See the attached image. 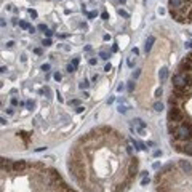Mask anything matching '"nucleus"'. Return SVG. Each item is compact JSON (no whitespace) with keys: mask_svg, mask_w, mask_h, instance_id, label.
Instances as JSON below:
<instances>
[{"mask_svg":"<svg viewBox=\"0 0 192 192\" xmlns=\"http://www.w3.org/2000/svg\"><path fill=\"white\" fill-rule=\"evenodd\" d=\"M136 173H138V159L133 157L131 162H130V165H128V176L133 178V176H136Z\"/></svg>","mask_w":192,"mask_h":192,"instance_id":"39448f33","label":"nucleus"},{"mask_svg":"<svg viewBox=\"0 0 192 192\" xmlns=\"http://www.w3.org/2000/svg\"><path fill=\"white\" fill-rule=\"evenodd\" d=\"M155 96H162V88H157V90H155Z\"/></svg>","mask_w":192,"mask_h":192,"instance_id":"c756f323","label":"nucleus"},{"mask_svg":"<svg viewBox=\"0 0 192 192\" xmlns=\"http://www.w3.org/2000/svg\"><path fill=\"white\" fill-rule=\"evenodd\" d=\"M11 106H18V99H16V98H13V99H11Z\"/></svg>","mask_w":192,"mask_h":192,"instance_id":"f704fd0d","label":"nucleus"},{"mask_svg":"<svg viewBox=\"0 0 192 192\" xmlns=\"http://www.w3.org/2000/svg\"><path fill=\"white\" fill-rule=\"evenodd\" d=\"M72 64H74V66L77 67V66H78V58H74V61H72Z\"/></svg>","mask_w":192,"mask_h":192,"instance_id":"a19ab883","label":"nucleus"},{"mask_svg":"<svg viewBox=\"0 0 192 192\" xmlns=\"http://www.w3.org/2000/svg\"><path fill=\"white\" fill-rule=\"evenodd\" d=\"M133 125H136L139 130H144V128H146V123H144L141 118H135V120H133Z\"/></svg>","mask_w":192,"mask_h":192,"instance_id":"9b49d317","label":"nucleus"},{"mask_svg":"<svg viewBox=\"0 0 192 192\" xmlns=\"http://www.w3.org/2000/svg\"><path fill=\"white\" fill-rule=\"evenodd\" d=\"M43 45H45V47H50V45H51V40H50V39H45V40H43Z\"/></svg>","mask_w":192,"mask_h":192,"instance_id":"393cba45","label":"nucleus"},{"mask_svg":"<svg viewBox=\"0 0 192 192\" xmlns=\"http://www.w3.org/2000/svg\"><path fill=\"white\" fill-rule=\"evenodd\" d=\"M112 69V66H111V64H106V67H104V70H106V72H109V70H111Z\"/></svg>","mask_w":192,"mask_h":192,"instance_id":"58836bf2","label":"nucleus"},{"mask_svg":"<svg viewBox=\"0 0 192 192\" xmlns=\"http://www.w3.org/2000/svg\"><path fill=\"white\" fill-rule=\"evenodd\" d=\"M128 66H130V67H133V66H135V61H133V58H130V59H128Z\"/></svg>","mask_w":192,"mask_h":192,"instance_id":"c85d7f7f","label":"nucleus"},{"mask_svg":"<svg viewBox=\"0 0 192 192\" xmlns=\"http://www.w3.org/2000/svg\"><path fill=\"white\" fill-rule=\"evenodd\" d=\"M160 155H162V151H155L154 152V157H160Z\"/></svg>","mask_w":192,"mask_h":192,"instance_id":"ea45409f","label":"nucleus"},{"mask_svg":"<svg viewBox=\"0 0 192 192\" xmlns=\"http://www.w3.org/2000/svg\"><path fill=\"white\" fill-rule=\"evenodd\" d=\"M168 7L170 10H179L183 7V0H168Z\"/></svg>","mask_w":192,"mask_h":192,"instance_id":"0eeeda50","label":"nucleus"},{"mask_svg":"<svg viewBox=\"0 0 192 192\" xmlns=\"http://www.w3.org/2000/svg\"><path fill=\"white\" fill-rule=\"evenodd\" d=\"M99 56H101V59H109V53L107 51H101Z\"/></svg>","mask_w":192,"mask_h":192,"instance_id":"a211bd4d","label":"nucleus"},{"mask_svg":"<svg viewBox=\"0 0 192 192\" xmlns=\"http://www.w3.org/2000/svg\"><path fill=\"white\" fill-rule=\"evenodd\" d=\"M147 183H149V178H147V176H144V178H143V181H141V184H143V186H146Z\"/></svg>","mask_w":192,"mask_h":192,"instance_id":"b1692460","label":"nucleus"},{"mask_svg":"<svg viewBox=\"0 0 192 192\" xmlns=\"http://www.w3.org/2000/svg\"><path fill=\"white\" fill-rule=\"evenodd\" d=\"M19 27H21V29H27V30H29L32 26H29V24H27L26 21H21V22H19Z\"/></svg>","mask_w":192,"mask_h":192,"instance_id":"2eb2a0df","label":"nucleus"},{"mask_svg":"<svg viewBox=\"0 0 192 192\" xmlns=\"http://www.w3.org/2000/svg\"><path fill=\"white\" fill-rule=\"evenodd\" d=\"M160 82H165L166 80V77H168V69H165V67H163V69H160Z\"/></svg>","mask_w":192,"mask_h":192,"instance_id":"f8f14e48","label":"nucleus"},{"mask_svg":"<svg viewBox=\"0 0 192 192\" xmlns=\"http://www.w3.org/2000/svg\"><path fill=\"white\" fill-rule=\"evenodd\" d=\"M171 139L176 141H187L192 139V123L187 120H183L181 123H176L174 126V131L171 133Z\"/></svg>","mask_w":192,"mask_h":192,"instance_id":"f257e3e1","label":"nucleus"},{"mask_svg":"<svg viewBox=\"0 0 192 192\" xmlns=\"http://www.w3.org/2000/svg\"><path fill=\"white\" fill-rule=\"evenodd\" d=\"M34 53H35V55H42V48H35V50H34Z\"/></svg>","mask_w":192,"mask_h":192,"instance_id":"72a5a7b5","label":"nucleus"},{"mask_svg":"<svg viewBox=\"0 0 192 192\" xmlns=\"http://www.w3.org/2000/svg\"><path fill=\"white\" fill-rule=\"evenodd\" d=\"M118 15L123 16V18H128V13H126L125 10H122V8H118Z\"/></svg>","mask_w":192,"mask_h":192,"instance_id":"f3484780","label":"nucleus"},{"mask_svg":"<svg viewBox=\"0 0 192 192\" xmlns=\"http://www.w3.org/2000/svg\"><path fill=\"white\" fill-rule=\"evenodd\" d=\"M53 77H55V80H56V82H59V80H61V74H59V72H56V74L53 75Z\"/></svg>","mask_w":192,"mask_h":192,"instance_id":"a878e982","label":"nucleus"},{"mask_svg":"<svg viewBox=\"0 0 192 192\" xmlns=\"http://www.w3.org/2000/svg\"><path fill=\"white\" fill-rule=\"evenodd\" d=\"M2 170H7V171H10V170H13V162H11L10 159H2Z\"/></svg>","mask_w":192,"mask_h":192,"instance_id":"6e6552de","label":"nucleus"},{"mask_svg":"<svg viewBox=\"0 0 192 192\" xmlns=\"http://www.w3.org/2000/svg\"><path fill=\"white\" fill-rule=\"evenodd\" d=\"M70 104H72V106H78V101L77 99H72V101H70Z\"/></svg>","mask_w":192,"mask_h":192,"instance_id":"79ce46f5","label":"nucleus"},{"mask_svg":"<svg viewBox=\"0 0 192 192\" xmlns=\"http://www.w3.org/2000/svg\"><path fill=\"white\" fill-rule=\"evenodd\" d=\"M186 47H187V48H192V42H187V43H186Z\"/></svg>","mask_w":192,"mask_h":192,"instance_id":"49530a36","label":"nucleus"},{"mask_svg":"<svg viewBox=\"0 0 192 192\" xmlns=\"http://www.w3.org/2000/svg\"><path fill=\"white\" fill-rule=\"evenodd\" d=\"M179 166H181V170L184 171V173H189V171L192 170L191 163H189L187 160H181V162H179Z\"/></svg>","mask_w":192,"mask_h":192,"instance_id":"1a4fd4ad","label":"nucleus"},{"mask_svg":"<svg viewBox=\"0 0 192 192\" xmlns=\"http://www.w3.org/2000/svg\"><path fill=\"white\" fill-rule=\"evenodd\" d=\"M162 109H163V104L160 103V101L154 103V111H155V112H162Z\"/></svg>","mask_w":192,"mask_h":192,"instance_id":"ddd939ff","label":"nucleus"},{"mask_svg":"<svg viewBox=\"0 0 192 192\" xmlns=\"http://www.w3.org/2000/svg\"><path fill=\"white\" fill-rule=\"evenodd\" d=\"M78 87H80L82 90H87L90 87V83H88V80H83V82H80V83H78Z\"/></svg>","mask_w":192,"mask_h":192,"instance_id":"4468645a","label":"nucleus"},{"mask_svg":"<svg viewBox=\"0 0 192 192\" xmlns=\"http://www.w3.org/2000/svg\"><path fill=\"white\" fill-rule=\"evenodd\" d=\"M131 53H133V55H138V53H139V50H138V48H133V50H131Z\"/></svg>","mask_w":192,"mask_h":192,"instance_id":"c03bdc74","label":"nucleus"},{"mask_svg":"<svg viewBox=\"0 0 192 192\" xmlns=\"http://www.w3.org/2000/svg\"><path fill=\"white\" fill-rule=\"evenodd\" d=\"M171 82H173V88H178V90H181L183 87H186L187 83H192V82H187L184 72H176V74L173 75V78H171Z\"/></svg>","mask_w":192,"mask_h":192,"instance_id":"f03ea898","label":"nucleus"},{"mask_svg":"<svg viewBox=\"0 0 192 192\" xmlns=\"http://www.w3.org/2000/svg\"><path fill=\"white\" fill-rule=\"evenodd\" d=\"M152 166H154V170H159V168H160V163H159V162H155Z\"/></svg>","mask_w":192,"mask_h":192,"instance_id":"c9c22d12","label":"nucleus"},{"mask_svg":"<svg viewBox=\"0 0 192 192\" xmlns=\"http://www.w3.org/2000/svg\"><path fill=\"white\" fill-rule=\"evenodd\" d=\"M27 170V162L26 160H16V162H13V171H16V173H21V171Z\"/></svg>","mask_w":192,"mask_h":192,"instance_id":"423d86ee","label":"nucleus"},{"mask_svg":"<svg viewBox=\"0 0 192 192\" xmlns=\"http://www.w3.org/2000/svg\"><path fill=\"white\" fill-rule=\"evenodd\" d=\"M120 2H122V3H125V2H126V0H120Z\"/></svg>","mask_w":192,"mask_h":192,"instance_id":"de8ad7c7","label":"nucleus"},{"mask_svg":"<svg viewBox=\"0 0 192 192\" xmlns=\"http://www.w3.org/2000/svg\"><path fill=\"white\" fill-rule=\"evenodd\" d=\"M75 111H77V114H82V112H83V107H82V106H77V109H75Z\"/></svg>","mask_w":192,"mask_h":192,"instance_id":"2f4dec72","label":"nucleus"},{"mask_svg":"<svg viewBox=\"0 0 192 192\" xmlns=\"http://www.w3.org/2000/svg\"><path fill=\"white\" fill-rule=\"evenodd\" d=\"M37 29H39V30H43V32H47V30H48V27L45 26V24H40V26H39Z\"/></svg>","mask_w":192,"mask_h":192,"instance_id":"412c9836","label":"nucleus"},{"mask_svg":"<svg viewBox=\"0 0 192 192\" xmlns=\"http://www.w3.org/2000/svg\"><path fill=\"white\" fill-rule=\"evenodd\" d=\"M139 74H141V70H135V72H133V78H138V77H139Z\"/></svg>","mask_w":192,"mask_h":192,"instance_id":"cd10ccee","label":"nucleus"},{"mask_svg":"<svg viewBox=\"0 0 192 192\" xmlns=\"http://www.w3.org/2000/svg\"><path fill=\"white\" fill-rule=\"evenodd\" d=\"M42 70H45V72L50 70V64H43V66H42Z\"/></svg>","mask_w":192,"mask_h":192,"instance_id":"bb28decb","label":"nucleus"},{"mask_svg":"<svg viewBox=\"0 0 192 192\" xmlns=\"http://www.w3.org/2000/svg\"><path fill=\"white\" fill-rule=\"evenodd\" d=\"M178 70H179V72H192V61H191L189 56H186L181 63H179Z\"/></svg>","mask_w":192,"mask_h":192,"instance_id":"20e7f679","label":"nucleus"},{"mask_svg":"<svg viewBox=\"0 0 192 192\" xmlns=\"http://www.w3.org/2000/svg\"><path fill=\"white\" fill-rule=\"evenodd\" d=\"M101 18H103V19H109V13H106V11H104L103 15H101Z\"/></svg>","mask_w":192,"mask_h":192,"instance_id":"7c9ffc66","label":"nucleus"},{"mask_svg":"<svg viewBox=\"0 0 192 192\" xmlns=\"http://www.w3.org/2000/svg\"><path fill=\"white\" fill-rule=\"evenodd\" d=\"M112 103H114V98H112V96H111V98L107 99V104H112Z\"/></svg>","mask_w":192,"mask_h":192,"instance_id":"a18cd8bd","label":"nucleus"},{"mask_svg":"<svg viewBox=\"0 0 192 192\" xmlns=\"http://www.w3.org/2000/svg\"><path fill=\"white\" fill-rule=\"evenodd\" d=\"M118 112H120V114H125L126 111H128V109H126V106H123V104H120V106H118V109H117Z\"/></svg>","mask_w":192,"mask_h":192,"instance_id":"dca6fc26","label":"nucleus"},{"mask_svg":"<svg viewBox=\"0 0 192 192\" xmlns=\"http://www.w3.org/2000/svg\"><path fill=\"white\" fill-rule=\"evenodd\" d=\"M13 45H15V42H7V48H13Z\"/></svg>","mask_w":192,"mask_h":192,"instance_id":"473e14b6","label":"nucleus"},{"mask_svg":"<svg viewBox=\"0 0 192 192\" xmlns=\"http://www.w3.org/2000/svg\"><path fill=\"white\" fill-rule=\"evenodd\" d=\"M184 120V114L181 112L179 107H170L168 111V122H173V123H181Z\"/></svg>","mask_w":192,"mask_h":192,"instance_id":"7ed1b4c3","label":"nucleus"},{"mask_svg":"<svg viewBox=\"0 0 192 192\" xmlns=\"http://www.w3.org/2000/svg\"><path fill=\"white\" fill-rule=\"evenodd\" d=\"M88 63H90V66H95V64H96V59H95V58H91Z\"/></svg>","mask_w":192,"mask_h":192,"instance_id":"4c0bfd02","label":"nucleus"},{"mask_svg":"<svg viewBox=\"0 0 192 192\" xmlns=\"http://www.w3.org/2000/svg\"><path fill=\"white\" fill-rule=\"evenodd\" d=\"M96 15H98V13H96V11H91V13H88V18H95Z\"/></svg>","mask_w":192,"mask_h":192,"instance_id":"e433bc0d","label":"nucleus"},{"mask_svg":"<svg viewBox=\"0 0 192 192\" xmlns=\"http://www.w3.org/2000/svg\"><path fill=\"white\" fill-rule=\"evenodd\" d=\"M135 90V82H128V91L131 93Z\"/></svg>","mask_w":192,"mask_h":192,"instance_id":"aec40b11","label":"nucleus"},{"mask_svg":"<svg viewBox=\"0 0 192 192\" xmlns=\"http://www.w3.org/2000/svg\"><path fill=\"white\" fill-rule=\"evenodd\" d=\"M29 15L32 16V18H37V11H35V10H29Z\"/></svg>","mask_w":192,"mask_h":192,"instance_id":"5701e85b","label":"nucleus"},{"mask_svg":"<svg viewBox=\"0 0 192 192\" xmlns=\"http://www.w3.org/2000/svg\"><path fill=\"white\" fill-rule=\"evenodd\" d=\"M75 69H77V67H75L74 64H69V66H67V72H69V74H70V72H74Z\"/></svg>","mask_w":192,"mask_h":192,"instance_id":"6ab92c4d","label":"nucleus"},{"mask_svg":"<svg viewBox=\"0 0 192 192\" xmlns=\"http://www.w3.org/2000/svg\"><path fill=\"white\" fill-rule=\"evenodd\" d=\"M154 42H155V39L152 37H147V40H146V53H149L151 51V48H152V45H154Z\"/></svg>","mask_w":192,"mask_h":192,"instance_id":"9d476101","label":"nucleus"},{"mask_svg":"<svg viewBox=\"0 0 192 192\" xmlns=\"http://www.w3.org/2000/svg\"><path fill=\"white\" fill-rule=\"evenodd\" d=\"M26 106L29 107V109H32V107L35 106V103H34V101H27V103H26Z\"/></svg>","mask_w":192,"mask_h":192,"instance_id":"4be33fe9","label":"nucleus"},{"mask_svg":"<svg viewBox=\"0 0 192 192\" xmlns=\"http://www.w3.org/2000/svg\"><path fill=\"white\" fill-rule=\"evenodd\" d=\"M45 35H47V37H51L53 32H51V30H47V32H45Z\"/></svg>","mask_w":192,"mask_h":192,"instance_id":"37998d69","label":"nucleus"}]
</instances>
